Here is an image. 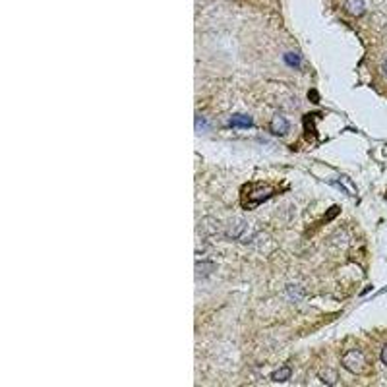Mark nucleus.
<instances>
[{"label":"nucleus","instance_id":"nucleus-7","mask_svg":"<svg viewBox=\"0 0 387 387\" xmlns=\"http://www.w3.org/2000/svg\"><path fill=\"white\" fill-rule=\"evenodd\" d=\"M284 60H286V64L288 66H292V68H300V58H298L296 54H284Z\"/></svg>","mask_w":387,"mask_h":387},{"label":"nucleus","instance_id":"nucleus-8","mask_svg":"<svg viewBox=\"0 0 387 387\" xmlns=\"http://www.w3.org/2000/svg\"><path fill=\"white\" fill-rule=\"evenodd\" d=\"M196 130L198 132H204L206 130V120L202 118V116H196Z\"/></svg>","mask_w":387,"mask_h":387},{"label":"nucleus","instance_id":"nucleus-10","mask_svg":"<svg viewBox=\"0 0 387 387\" xmlns=\"http://www.w3.org/2000/svg\"><path fill=\"white\" fill-rule=\"evenodd\" d=\"M382 68H384V74H386V76H387V58H386V60H384V66H382Z\"/></svg>","mask_w":387,"mask_h":387},{"label":"nucleus","instance_id":"nucleus-5","mask_svg":"<svg viewBox=\"0 0 387 387\" xmlns=\"http://www.w3.org/2000/svg\"><path fill=\"white\" fill-rule=\"evenodd\" d=\"M290 374H292L290 366H281L277 372L271 374V380H273V382H277V384H283V382H286V380L290 378Z\"/></svg>","mask_w":387,"mask_h":387},{"label":"nucleus","instance_id":"nucleus-3","mask_svg":"<svg viewBox=\"0 0 387 387\" xmlns=\"http://www.w3.org/2000/svg\"><path fill=\"white\" fill-rule=\"evenodd\" d=\"M230 124H232L234 128H252L254 120L250 118V116H246V114H234V116L230 118Z\"/></svg>","mask_w":387,"mask_h":387},{"label":"nucleus","instance_id":"nucleus-1","mask_svg":"<svg viewBox=\"0 0 387 387\" xmlns=\"http://www.w3.org/2000/svg\"><path fill=\"white\" fill-rule=\"evenodd\" d=\"M341 364L348 370L350 374H366L368 372V360H366V354L358 348H352L348 352H344L341 358Z\"/></svg>","mask_w":387,"mask_h":387},{"label":"nucleus","instance_id":"nucleus-6","mask_svg":"<svg viewBox=\"0 0 387 387\" xmlns=\"http://www.w3.org/2000/svg\"><path fill=\"white\" fill-rule=\"evenodd\" d=\"M320 380L324 384H328V386H333L337 382V374H335V370H322L320 372Z\"/></svg>","mask_w":387,"mask_h":387},{"label":"nucleus","instance_id":"nucleus-4","mask_svg":"<svg viewBox=\"0 0 387 387\" xmlns=\"http://www.w3.org/2000/svg\"><path fill=\"white\" fill-rule=\"evenodd\" d=\"M364 0H346V10L352 16H362L364 14Z\"/></svg>","mask_w":387,"mask_h":387},{"label":"nucleus","instance_id":"nucleus-2","mask_svg":"<svg viewBox=\"0 0 387 387\" xmlns=\"http://www.w3.org/2000/svg\"><path fill=\"white\" fill-rule=\"evenodd\" d=\"M269 130H271L273 136H284L288 132V120L283 118V116H275L269 124Z\"/></svg>","mask_w":387,"mask_h":387},{"label":"nucleus","instance_id":"nucleus-9","mask_svg":"<svg viewBox=\"0 0 387 387\" xmlns=\"http://www.w3.org/2000/svg\"><path fill=\"white\" fill-rule=\"evenodd\" d=\"M380 360L387 366V344H384V348H382V356H380Z\"/></svg>","mask_w":387,"mask_h":387}]
</instances>
